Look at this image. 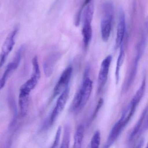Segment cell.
I'll use <instances>...</instances> for the list:
<instances>
[{"label": "cell", "mask_w": 148, "mask_h": 148, "mask_svg": "<svg viewBox=\"0 0 148 148\" xmlns=\"http://www.w3.org/2000/svg\"><path fill=\"white\" fill-rule=\"evenodd\" d=\"M73 69L71 66H69L63 72L60 78L57 85L55 86L53 91V97H55L63 91L68 87L72 73Z\"/></svg>", "instance_id": "obj_8"}, {"label": "cell", "mask_w": 148, "mask_h": 148, "mask_svg": "<svg viewBox=\"0 0 148 148\" xmlns=\"http://www.w3.org/2000/svg\"><path fill=\"white\" fill-rule=\"evenodd\" d=\"M92 0H85L84 2V5H83V6L84 7L85 6L87 5L88 4H90V3L91 1Z\"/></svg>", "instance_id": "obj_21"}, {"label": "cell", "mask_w": 148, "mask_h": 148, "mask_svg": "<svg viewBox=\"0 0 148 148\" xmlns=\"http://www.w3.org/2000/svg\"><path fill=\"white\" fill-rule=\"evenodd\" d=\"M125 31V17L123 9L122 8H119V13L118 23L116 37V48L120 47L123 43Z\"/></svg>", "instance_id": "obj_9"}, {"label": "cell", "mask_w": 148, "mask_h": 148, "mask_svg": "<svg viewBox=\"0 0 148 148\" xmlns=\"http://www.w3.org/2000/svg\"><path fill=\"white\" fill-rule=\"evenodd\" d=\"M92 81L90 79L85 76L82 87L73 100V110H79L86 104L92 90Z\"/></svg>", "instance_id": "obj_2"}, {"label": "cell", "mask_w": 148, "mask_h": 148, "mask_svg": "<svg viewBox=\"0 0 148 148\" xmlns=\"http://www.w3.org/2000/svg\"><path fill=\"white\" fill-rule=\"evenodd\" d=\"M126 126L122 119L120 118L112 127L107 138L104 148H109L116 140L123 128Z\"/></svg>", "instance_id": "obj_11"}, {"label": "cell", "mask_w": 148, "mask_h": 148, "mask_svg": "<svg viewBox=\"0 0 148 148\" xmlns=\"http://www.w3.org/2000/svg\"><path fill=\"white\" fill-rule=\"evenodd\" d=\"M18 27H15V28L8 34L4 42L0 56V68L3 66L8 56L12 51L14 46L15 44V36L18 33Z\"/></svg>", "instance_id": "obj_4"}, {"label": "cell", "mask_w": 148, "mask_h": 148, "mask_svg": "<svg viewBox=\"0 0 148 148\" xmlns=\"http://www.w3.org/2000/svg\"><path fill=\"white\" fill-rule=\"evenodd\" d=\"M103 17L101 22V38L103 41L107 42L109 40L113 21V4L110 1L106 2L103 8Z\"/></svg>", "instance_id": "obj_1"}, {"label": "cell", "mask_w": 148, "mask_h": 148, "mask_svg": "<svg viewBox=\"0 0 148 148\" xmlns=\"http://www.w3.org/2000/svg\"><path fill=\"white\" fill-rule=\"evenodd\" d=\"M60 54L55 53L49 55L44 62L43 68L44 73L47 77H49L53 72V70L58 60L60 58Z\"/></svg>", "instance_id": "obj_12"}, {"label": "cell", "mask_w": 148, "mask_h": 148, "mask_svg": "<svg viewBox=\"0 0 148 148\" xmlns=\"http://www.w3.org/2000/svg\"><path fill=\"white\" fill-rule=\"evenodd\" d=\"M70 93V89L68 87H66L61 93L60 96L59 97L56 106L52 112L49 124L50 125L52 124L54 121L57 119L60 113L64 110L66 104V102L69 97Z\"/></svg>", "instance_id": "obj_6"}, {"label": "cell", "mask_w": 148, "mask_h": 148, "mask_svg": "<svg viewBox=\"0 0 148 148\" xmlns=\"http://www.w3.org/2000/svg\"><path fill=\"white\" fill-rule=\"evenodd\" d=\"M147 112H148V109H147V107H146V108L144 110L138 122L134 126L130 135V138H129L130 142H131L134 138H136L137 136H138V135H140L144 131H145V130H147L148 127V120H147L144 124L143 123L145 119L147 117Z\"/></svg>", "instance_id": "obj_10"}, {"label": "cell", "mask_w": 148, "mask_h": 148, "mask_svg": "<svg viewBox=\"0 0 148 148\" xmlns=\"http://www.w3.org/2000/svg\"><path fill=\"white\" fill-rule=\"evenodd\" d=\"M120 52L117 61L116 66V72H115V77H116V84H118L119 78V71L120 68L122 66L124 60L125 53L123 45L122 44L120 46Z\"/></svg>", "instance_id": "obj_14"}, {"label": "cell", "mask_w": 148, "mask_h": 148, "mask_svg": "<svg viewBox=\"0 0 148 148\" xmlns=\"http://www.w3.org/2000/svg\"><path fill=\"white\" fill-rule=\"evenodd\" d=\"M103 103V100L102 99H100L99 100L97 105V107H96V109H95V111H94V113H93V116H92V118L94 119L95 117H96L98 112L100 110L101 107H102Z\"/></svg>", "instance_id": "obj_20"}, {"label": "cell", "mask_w": 148, "mask_h": 148, "mask_svg": "<svg viewBox=\"0 0 148 148\" xmlns=\"http://www.w3.org/2000/svg\"><path fill=\"white\" fill-rule=\"evenodd\" d=\"M84 127L83 125H80L76 130L74 135V145L73 147L76 148H80L82 145L84 136Z\"/></svg>", "instance_id": "obj_15"}, {"label": "cell", "mask_w": 148, "mask_h": 148, "mask_svg": "<svg viewBox=\"0 0 148 148\" xmlns=\"http://www.w3.org/2000/svg\"><path fill=\"white\" fill-rule=\"evenodd\" d=\"M94 13V6L90 3L86 5L83 13V26L82 33L84 46L87 48L92 37L91 23Z\"/></svg>", "instance_id": "obj_3"}, {"label": "cell", "mask_w": 148, "mask_h": 148, "mask_svg": "<svg viewBox=\"0 0 148 148\" xmlns=\"http://www.w3.org/2000/svg\"><path fill=\"white\" fill-rule=\"evenodd\" d=\"M100 132L97 131L95 132L90 142V147L91 148H98L100 145Z\"/></svg>", "instance_id": "obj_18"}, {"label": "cell", "mask_w": 148, "mask_h": 148, "mask_svg": "<svg viewBox=\"0 0 148 148\" xmlns=\"http://www.w3.org/2000/svg\"><path fill=\"white\" fill-rule=\"evenodd\" d=\"M29 94L20 92L19 96V105L20 109L21 114L22 117L25 116L28 111L29 104Z\"/></svg>", "instance_id": "obj_13"}, {"label": "cell", "mask_w": 148, "mask_h": 148, "mask_svg": "<svg viewBox=\"0 0 148 148\" xmlns=\"http://www.w3.org/2000/svg\"><path fill=\"white\" fill-rule=\"evenodd\" d=\"M61 126H59L58 128V130L56 132V136H55V140H54V143L52 147V148H56L58 147L60 143V135H61Z\"/></svg>", "instance_id": "obj_19"}, {"label": "cell", "mask_w": 148, "mask_h": 148, "mask_svg": "<svg viewBox=\"0 0 148 148\" xmlns=\"http://www.w3.org/2000/svg\"><path fill=\"white\" fill-rule=\"evenodd\" d=\"M71 137V129L68 125H66L64 128V136H63L62 143H61V148H68L69 147Z\"/></svg>", "instance_id": "obj_17"}, {"label": "cell", "mask_w": 148, "mask_h": 148, "mask_svg": "<svg viewBox=\"0 0 148 148\" xmlns=\"http://www.w3.org/2000/svg\"><path fill=\"white\" fill-rule=\"evenodd\" d=\"M112 57L110 55L102 61L98 79V93L101 92L104 87L109 73V69L111 63Z\"/></svg>", "instance_id": "obj_5"}, {"label": "cell", "mask_w": 148, "mask_h": 148, "mask_svg": "<svg viewBox=\"0 0 148 148\" xmlns=\"http://www.w3.org/2000/svg\"><path fill=\"white\" fill-rule=\"evenodd\" d=\"M145 85H146V79H145V77L141 86L139 87L138 90L136 92L134 97L131 102L132 103L137 106L138 105L139 103L143 96L145 90Z\"/></svg>", "instance_id": "obj_16"}, {"label": "cell", "mask_w": 148, "mask_h": 148, "mask_svg": "<svg viewBox=\"0 0 148 148\" xmlns=\"http://www.w3.org/2000/svg\"><path fill=\"white\" fill-rule=\"evenodd\" d=\"M33 72L31 78L21 87L20 92L30 94V92L36 87L40 78V71L38 63L33 64Z\"/></svg>", "instance_id": "obj_7"}]
</instances>
